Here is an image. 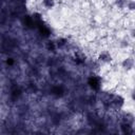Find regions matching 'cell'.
I'll return each mask as SVG.
<instances>
[{
  "instance_id": "1",
  "label": "cell",
  "mask_w": 135,
  "mask_h": 135,
  "mask_svg": "<svg viewBox=\"0 0 135 135\" xmlns=\"http://www.w3.org/2000/svg\"><path fill=\"white\" fill-rule=\"evenodd\" d=\"M99 59H100V61H102L103 63H109V62L112 60V57H111V55H110L109 53L103 52V53H101V55L99 56Z\"/></svg>"
},
{
  "instance_id": "3",
  "label": "cell",
  "mask_w": 135,
  "mask_h": 135,
  "mask_svg": "<svg viewBox=\"0 0 135 135\" xmlns=\"http://www.w3.org/2000/svg\"><path fill=\"white\" fill-rule=\"evenodd\" d=\"M42 2H43V5H44L46 8H51V7H53L54 4H55V1H54V0H43Z\"/></svg>"
},
{
  "instance_id": "2",
  "label": "cell",
  "mask_w": 135,
  "mask_h": 135,
  "mask_svg": "<svg viewBox=\"0 0 135 135\" xmlns=\"http://www.w3.org/2000/svg\"><path fill=\"white\" fill-rule=\"evenodd\" d=\"M122 65L127 70H132V68H133V60L131 58H124L123 61H122Z\"/></svg>"
}]
</instances>
